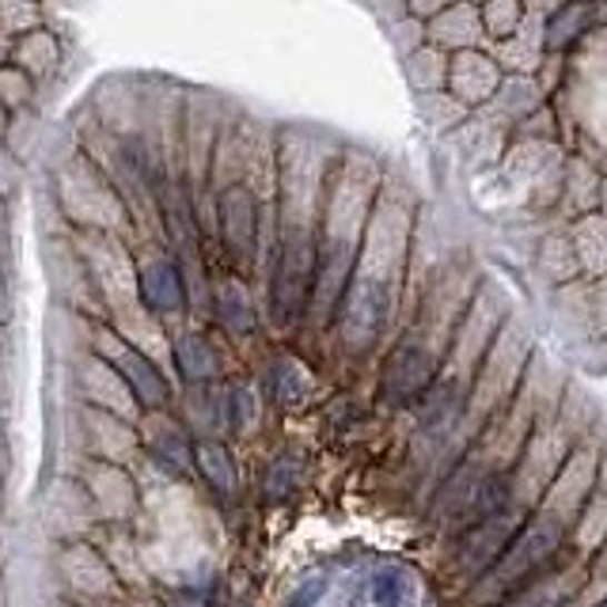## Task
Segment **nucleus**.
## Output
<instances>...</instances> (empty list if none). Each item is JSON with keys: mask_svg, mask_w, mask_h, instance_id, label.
I'll list each match as a JSON object with an SVG mask.
<instances>
[{"mask_svg": "<svg viewBox=\"0 0 607 607\" xmlns=\"http://www.w3.org/2000/svg\"><path fill=\"white\" fill-rule=\"evenodd\" d=\"M311 289V243L308 236L292 232L281 239L278 262H273V281H270V308L278 324L300 316L304 300Z\"/></svg>", "mask_w": 607, "mask_h": 607, "instance_id": "1", "label": "nucleus"}, {"mask_svg": "<svg viewBox=\"0 0 607 607\" xmlns=\"http://www.w3.org/2000/svg\"><path fill=\"white\" fill-rule=\"evenodd\" d=\"M220 232L236 262H251L259 247V201L247 187H228L220 198Z\"/></svg>", "mask_w": 607, "mask_h": 607, "instance_id": "2", "label": "nucleus"}, {"mask_svg": "<svg viewBox=\"0 0 607 607\" xmlns=\"http://www.w3.org/2000/svg\"><path fill=\"white\" fill-rule=\"evenodd\" d=\"M137 289H141V300L149 311H182V304H187V281H182V270L171 259L145 262Z\"/></svg>", "mask_w": 607, "mask_h": 607, "instance_id": "3", "label": "nucleus"}, {"mask_svg": "<svg viewBox=\"0 0 607 607\" xmlns=\"http://www.w3.org/2000/svg\"><path fill=\"white\" fill-rule=\"evenodd\" d=\"M384 319H388V297L376 281H365L357 289L354 304H349V316H346V335H349V346L365 349L372 346V338L380 335Z\"/></svg>", "mask_w": 607, "mask_h": 607, "instance_id": "4", "label": "nucleus"}, {"mask_svg": "<svg viewBox=\"0 0 607 607\" xmlns=\"http://www.w3.org/2000/svg\"><path fill=\"white\" fill-rule=\"evenodd\" d=\"M429 380V357L418 346H402L391 354L388 372H384V399L391 402H410L414 395L426 388Z\"/></svg>", "mask_w": 607, "mask_h": 607, "instance_id": "5", "label": "nucleus"}, {"mask_svg": "<svg viewBox=\"0 0 607 607\" xmlns=\"http://www.w3.org/2000/svg\"><path fill=\"white\" fill-rule=\"evenodd\" d=\"M407 574L395 566H384L365 577L361 593H357V607H402L407 600Z\"/></svg>", "mask_w": 607, "mask_h": 607, "instance_id": "6", "label": "nucleus"}, {"mask_svg": "<svg viewBox=\"0 0 607 607\" xmlns=\"http://www.w3.org/2000/svg\"><path fill=\"white\" fill-rule=\"evenodd\" d=\"M12 66L20 72H46L53 69V61H58V42H53L50 31H42V27H34V31L20 34V42H12Z\"/></svg>", "mask_w": 607, "mask_h": 607, "instance_id": "7", "label": "nucleus"}, {"mask_svg": "<svg viewBox=\"0 0 607 607\" xmlns=\"http://www.w3.org/2000/svg\"><path fill=\"white\" fill-rule=\"evenodd\" d=\"M122 376H126V384H130V391L141 402H149V407H160V402L168 399V384H163V376L156 372L152 361H145V357L133 354V349L122 357Z\"/></svg>", "mask_w": 607, "mask_h": 607, "instance_id": "8", "label": "nucleus"}, {"mask_svg": "<svg viewBox=\"0 0 607 607\" xmlns=\"http://www.w3.org/2000/svg\"><path fill=\"white\" fill-rule=\"evenodd\" d=\"M452 84L459 88V96L482 99V96H490L494 84H498V72H494V66L486 58H478V53H464V58H456Z\"/></svg>", "mask_w": 607, "mask_h": 607, "instance_id": "9", "label": "nucleus"}, {"mask_svg": "<svg viewBox=\"0 0 607 607\" xmlns=\"http://www.w3.org/2000/svg\"><path fill=\"white\" fill-rule=\"evenodd\" d=\"M195 459H198V471L217 486L220 494H236V464H232V452L217 440H201L195 448Z\"/></svg>", "mask_w": 607, "mask_h": 607, "instance_id": "10", "label": "nucleus"}, {"mask_svg": "<svg viewBox=\"0 0 607 607\" xmlns=\"http://www.w3.org/2000/svg\"><path fill=\"white\" fill-rule=\"evenodd\" d=\"M175 357H179V372H182V380H190V384L209 380V376L217 372V354H213V349H209L206 338H198V335L182 338L179 349H175Z\"/></svg>", "mask_w": 607, "mask_h": 607, "instance_id": "11", "label": "nucleus"}, {"mask_svg": "<svg viewBox=\"0 0 607 607\" xmlns=\"http://www.w3.org/2000/svg\"><path fill=\"white\" fill-rule=\"evenodd\" d=\"M217 316H220V324L232 327V330L255 327V311H251V304H247V292L239 289L236 281H228L217 289Z\"/></svg>", "mask_w": 607, "mask_h": 607, "instance_id": "12", "label": "nucleus"}, {"mask_svg": "<svg viewBox=\"0 0 607 607\" xmlns=\"http://www.w3.org/2000/svg\"><path fill=\"white\" fill-rule=\"evenodd\" d=\"M39 23V4L34 0H0V34H27Z\"/></svg>", "mask_w": 607, "mask_h": 607, "instance_id": "13", "label": "nucleus"}, {"mask_svg": "<svg viewBox=\"0 0 607 607\" xmlns=\"http://www.w3.org/2000/svg\"><path fill=\"white\" fill-rule=\"evenodd\" d=\"M273 395H278V402H285V407H297L304 395H308V380H304L300 365L285 361L273 369Z\"/></svg>", "mask_w": 607, "mask_h": 607, "instance_id": "14", "label": "nucleus"}, {"mask_svg": "<svg viewBox=\"0 0 607 607\" xmlns=\"http://www.w3.org/2000/svg\"><path fill=\"white\" fill-rule=\"evenodd\" d=\"M27 91H31V80L27 72H20L16 66H0V107H16L27 103Z\"/></svg>", "mask_w": 607, "mask_h": 607, "instance_id": "15", "label": "nucleus"}, {"mask_svg": "<svg viewBox=\"0 0 607 607\" xmlns=\"http://www.w3.org/2000/svg\"><path fill=\"white\" fill-rule=\"evenodd\" d=\"M324 593H327V577H311V581H304L297 593L289 596V607H316V600Z\"/></svg>", "mask_w": 607, "mask_h": 607, "instance_id": "16", "label": "nucleus"}, {"mask_svg": "<svg viewBox=\"0 0 607 607\" xmlns=\"http://www.w3.org/2000/svg\"><path fill=\"white\" fill-rule=\"evenodd\" d=\"M251 414V395H247L243 388L228 395V421H232V429L243 426V418Z\"/></svg>", "mask_w": 607, "mask_h": 607, "instance_id": "17", "label": "nucleus"}, {"mask_svg": "<svg viewBox=\"0 0 607 607\" xmlns=\"http://www.w3.org/2000/svg\"><path fill=\"white\" fill-rule=\"evenodd\" d=\"M448 0H410V8H418V12H437V8H445Z\"/></svg>", "mask_w": 607, "mask_h": 607, "instance_id": "18", "label": "nucleus"}, {"mask_svg": "<svg viewBox=\"0 0 607 607\" xmlns=\"http://www.w3.org/2000/svg\"><path fill=\"white\" fill-rule=\"evenodd\" d=\"M8 53H12V42H8V39H4V34H0V61H4V58H8Z\"/></svg>", "mask_w": 607, "mask_h": 607, "instance_id": "19", "label": "nucleus"}]
</instances>
